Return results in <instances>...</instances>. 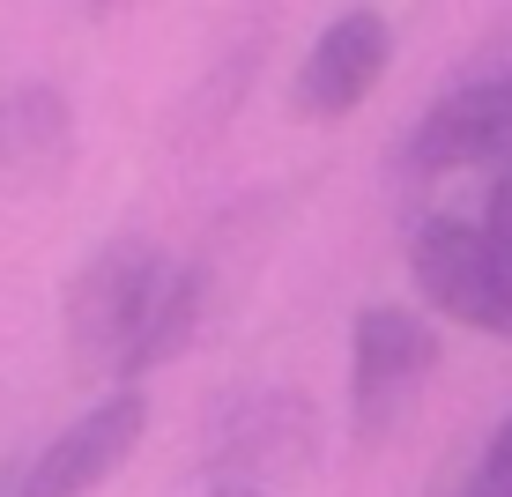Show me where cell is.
Masks as SVG:
<instances>
[{
    "label": "cell",
    "mask_w": 512,
    "mask_h": 497,
    "mask_svg": "<svg viewBox=\"0 0 512 497\" xmlns=\"http://www.w3.org/2000/svg\"><path fill=\"white\" fill-rule=\"evenodd\" d=\"M483 230H490V245H498V260H505V275H512V164L490 179V201H483Z\"/></svg>",
    "instance_id": "30bf717a"
},
{
    "label": "cell",
    "mask_w": 512,
    "mask_h": 497,
    "mask_svg": "<svg viewBox=\"0 0 512 497\" xmlns=\"http://www.w3.org/2000/svg\"><path fill=\"white\" fill-rule=\"evenodd\" d=\"M453 497H512V416L498 423V438L483 446V460L468 468V483Z\"/></svg>",
    "instance_id": "9c48e42d"
},
{
    "label": "cell",
    "mask_w": 512,
    "mask_h": 497,
    "mask_svg": "<svg viewBox=\"0 0 512 497\" xmlns=\"http://www.w3.org/2000/svg\"><path fill=\"white\" fill-rule=\"evenodd\" d=\"M409 282L416 297L453 327L475 334H512V275L498 260L483 223L468 216H423L409 230Z\"/></svg>",
    "instance_id": "3957f363"
},
{
    "label": "cell",
    "mask_w": 512,
    "mask_h": 497,
    "mask_svg": "<svg viewBox=\"0 0 512 497\" xmlns=\"http://www.w3.org/2000/svg\"><path fill=\"white\" fill-rule=\"evenodd\" d=\"M141 431H149V394L119 386L97 408H82L75 423H60V438L23 468L15 497H90V490H104L127 468V453L141 446Z\"/></svg>",
    "instance_id": "5b68a950"
},
{
    "label": "cell",
    "mask_w": 512,
    "mask_h": 497,
    "mask_svg": "<svg viewBox=\"0 0 512 497\" xmlns=\"http://www.w3.org/2000/svg\"><path fill=\"white\" fill-rule=\"evenodd\" d=\"M512 164V67L446 90L409 127V171H505Z\"/></svg>",
    "instance_id": "8992f818"
},
{
    "label": "cell",
    "mask_w": 512,
    "mask_h": 497,
    "mask_svg": "<svg viewBox=\"0 0 512 497\" xmlns=\"http://www.w3.org/2000/svg\"><path fill=\"white\" fill-rule=\"evenodd\" d=\"M208 446H216V483H290L312 460V408L290 386H245L216 408L208 423Z\"/></svg>",
    "instance_id": "277c9868"
},
{
    "label": "cell",
    "mask_w": 512,
    "mask_h": 497,
    "mask_svg": "<svg viewBox=\"0 0 512 497\" xmlns=\"http://www.w3.org/2000/svg\"><path fill=\"white\" fill-rule=\"evenodd\" d=\"M208 275L149 238H112L67 275L60 342L82 379H141L193 342Z\"/></svg>",
    "instance_id": "6da1fadb"
},
{
    "label": "cell",
    "mask_w": 512,
    "mask_h": 497,
    "mask_svg": "<svg viewBox=\"0 0 512 497\" xmlns=\"http://www.w3.org/2000/svg\"><path fill=\"white\" fill-rule=\"evenodd\" d=\"M438 364V327L416 305H364L349 327V423L364 446L401 431V416L431 386Z\"/></svg>",
    "instance_id": "7a4b0ae2"
},
{
    "label": "cell",
    "mask_w": 512,
    "mask_h": 497,
    "mask_svg": "<svg viewBox=\"0 0 512 497\" xmlns=\"http://www.w3.org/2000/svg\"><path fill=\"white\" fill-rule=\"evenodd\" d=\"M386 60H394V30H386V15L379 8H349V15H334L320 38L305 45L297 82H290V104L305 119H349L364 97L379 90Z\"/></svg>",
    "instance_id": "52a82bcc"
},
{
    "label": "cell",
    "mask_w": 512,
    "mask_h": 497,
    "mask_svg": "<svg viewBox=\"0 0 512 497\" xmlns=\"http://www.w3.org/2000/svg\"><path fill=\"white\" fill-rule=\"evenodd\" d=\"M75 164V112L52 82L0 90V186L8 193H52Z\"/></svg>",
    "instance_id": "ba28073f"
},
{
    "label": "cell",
    "mask_w": 512,
    "mask_h": 497,
    "mask_svg": "<svg viewBox=\"0 0 512 497\" xmlns=\"http://www.w3.org/2000/svg\"><path fill=\"white\" fill-rule=\"evenodd\" d=\"M208 497H275L268 483H208Z\"/></svg>",
    "instance_id": "8fae6325"
}]
</instances>
